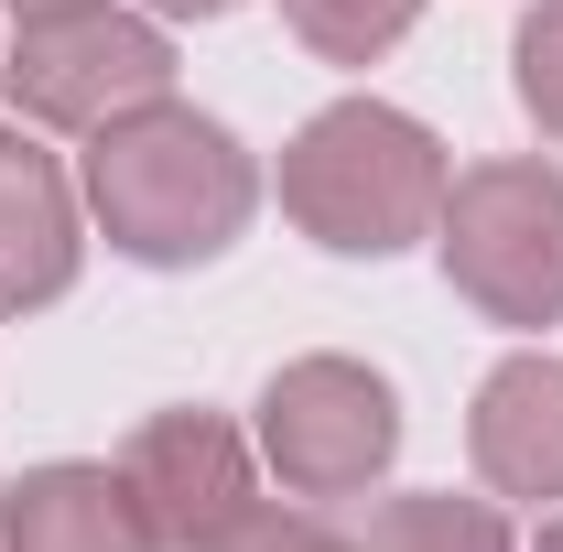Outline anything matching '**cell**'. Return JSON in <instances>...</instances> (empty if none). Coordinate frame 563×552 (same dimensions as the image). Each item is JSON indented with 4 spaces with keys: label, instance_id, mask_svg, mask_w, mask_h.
Masks as SVG:
<instances>
[{
    "label": "cell",
    "instance_id": "cell-4",
    "mask_svg": "<svg viewBox=\"0 0 563 552\" xmlns=\"http://www.w3.org/2000/svg\"><path fill=\"white\" fill-rule=\"evenodd\" d=\"M11 109L22 120H55V131H109L152 98H174V44L163 22H141L120 0H66V11H33L11 33Z\"/></svg>",
    "mask_w": 563,
    "mask_h": 552
},
{
    "label": "cell",
    "instance_id": "cell-8",
    "mask_svg": "<svg viewBox=\"0 0 563 552\" xmlns=\"http://www.w3.org/2000/svg\"><path fill=\"white\" fill-rule=\"evenodd\" d=\"M76 196L66 174H55V152H33V141L0 120V314H33V303H55L76 281Z\"/></svg>",
    "mask_w": 563,
    "mask_h": 552
},
{
    "label": "cell",
    "instance_id": "cell-6",
    "mask_svg": "<svg viewBox=\"0 0 563 552\" xmlns=\"http://www.w3.org/2000/svg\"><path fill=\"white\" fill-rule=\"evenodd\" d=\"M120 487L141 498L152 542L163 552H217L250 509H261V477H250V444L217 412H152L120 444Z\"/></svg>",
    "mask_w": 563,
    "mask_h": 552
},
{
    "label": "cell",
    "instance_id": "cell-14",
    "mask_svg": "<svg viewBox=\"0 0 563 552\" xmlns=\"http://www.w3.org/2000/svg\"><path fill=\"white\" fill-rule=\"evenodd\" d=\"M152 11H174V22H217V11H239V0H152Z\"/></svg>",
    "mask_w": 563,
    "mask_h": 552
},
{
    "label": "cell",
    "instance_id": "cell-16",
    "mask_svg": "<svg viewBox=\"0 0 563 552\" xmlns=\"http://www.w3.org/2000/svg\"><path fill=\"white\" fill-rule=\"evenodd\" d=\"M11 11H22V22H33V11H66V0H11Z\"/></svg>",
    "mask_w": 563,
    "mask_h": 552
},
{
    "label": "cell",
    "instance_id": "cell-12",
    "mask_svg": "<svg viewBox=\"0 0 563 552\" xmlns=\"http://www.w3.org/2000/svg\"><path fill=\"white\" fill-rule=\"evenodd\" d=\"M509 66H520V109L563 141V0H542L531 22H520V44H509Z\"/></svg>",
    "mask_w": 563,
    "mask_h": 552
},
{
    "label": "cell",
    "instance_id": "cell-7",
    "mask_svg": "<svg viewBox=\"0 0 563 552\" xmlns=\"http://www.w3.org/2000/svg\"><path fill=\"white\" fill-rule=\"evenodd\" d=\"M466 444L498 498H531V509L563 498V357H498L466 412Z\"/></svg>",
    "mask_w": 563,
    "mask_h": 552
},
{
    "label": "cell",
    "instance_id": "cell-13",
    "mask_svg": "<svg viewBox=\"0 0 563 552\" xmlns=\"http://www.w3.org/2000/svg\"><path fill=\"white\" fill-rule=\"evenodd\" d=\"M217 552H357V542H347V531H325V520H303V509H272V498H261Z\"/></svg>",
    "mask_w": 563,
    "mask_h": 552
},
{
    "label": "cell",
    "instance_id": "cell-5",
    "mask_svg": "<svg viewBox=\"0 0 563 552\" xmlns=\"http://www.w3.org/2000/svg\"><path fill=\"white\" fill-rule=\"evenodd\" d=\"M261 455L292 498H347L401 455V401L357 357H292L261 390Z\"/></svg>",
    "mask_w": 563,
    "mask_h": 552
},
{
    "label": "cell",
    "instance_id": "cell-1",
    "mask_svg": "<svg viewBox=\"0 0 563 552\" xmlns=\"http://www.w3.org/2000/svg\"><path fill=\"white\" fill-rule=\"evenodd\" d=\"M87 207L109 228V250H131L152 272H196V261H217L250 228L261 174H250V152L217 131L207 109L152 98L131 120L87 131Z\"/></svg>",
    "mask_w": 563,
    "mask_h": 552
},
{
    "label": "cell",
    "instance_id": "cell-15",
    "mask_svg": "<svg viewBox=\"0 0 563 552\" xmlns=\"http://www.w3.org/2000/svg\"><path fill=\"white\" fill-rule=\"evenodd\" d=\"M531 552H563V509H553V520H542V542H531Z\"/></svg>",
    "mask_w": 563,
    "mask_h": 552
},
{
    "label": "cell",
    "instance_id": "cell-9",
    "mask_svg": "<svg viewBox=\"0 0 563 552\" xmlns=\"http://www.w3.org/2000/svg\"><path fill=\"white\" fill-rule=\"evenodd\" d=\"M0 552H163L120 466H33L0 498Z\"/></svg>",
    "mask_w": 563,
    "mask_h": 552
},
{
    "label": "cell",
    "instance_id": "cell-10",
    "mask_svg": "<svg viewBox=\"0 0 563 552\" xmlns=\"http://www.w3.org/2000/svg\"><path fill=\"white\" fill-rule=\"evenodd\" d=\"M368 552H509V520L488 498H455V487H412V498H379Z\"/></svg>",
    "mask_w": 563,
    "mask_h": 552
},
{
    "label": "cell",
    "instance_id": "cell-3",
    "mask_svg": "<svg viewBox=\"0 0 563 552\" xmlns=\"http://www.w3.org/2000/svg\"><path fill=\"white\" fill-rule=\"evenodd\" d=\"M433 250L488 325H563V174L553 163H477L444 185Z\"/></svg>",
    "mask_w": 563,
    "mask_h": 552
},
{
    "label": "cell",
    "instance_id": "cell-2",
    "mask_svg": "<svg viewBox=\"0 0 563 552\" xmlns=\"http://www.w3.org/2000/svg\"><path fill=\"white\" fill-rule=\"evenodd\" d=\"M444 185H455L444 141L412 109H379V98H336L282 141V217L314 250H347V261H390V250L433 239Z\"/></svg>",
    "mask_w": 563,
    "mask_h": 552
},
{
    "label": "cell",
    "instance_id": "cell-11",
    "mask_svg": "<svg viewBox=\"0 0 563 552\" xmlns=\"http://www.w3.org/2000/svg\"><path fill=\"white\" fill-rule=\"evenodd\" d=\"M282 22H292L325 66H379L422 22V0H282Z\"/></svg>",
    "mask_w": 563,
    "mask_h": 552
}]
</instances>
